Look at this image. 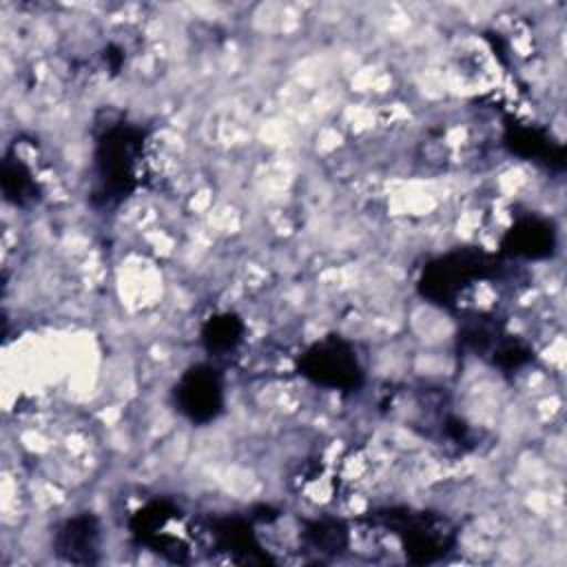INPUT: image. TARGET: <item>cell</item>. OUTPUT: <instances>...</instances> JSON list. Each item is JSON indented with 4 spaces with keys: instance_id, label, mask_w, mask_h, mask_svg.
<instances>
[{
    "instance_id": "3",
    "label": "cell",
    "mask_w": 567,
    "mask_h": 567,
    "mask_svg": "<svg viewBox=\"0 0 567 567\" xmlns=\"http://www.w3.org/2000/svg\"><path fill=\"white\" fill-rule=\"evenodd\" d=\"M177 405L179 410L197 423H206L221 412L224 388L217 370L210 365L190 368L177 383Z\"/></svg>"
},
{
    "instance_id": "5",
    "label": "cell",
    "mask_w": 567,
    "mask_h": 567,
    "mask_svg": "<svg viewBox=\"0 0 567 567\" xmlns=\"http://www.w3.org/2000/svg\"><path fill=\"white\" fill-rule=\"evenodd\" d=\"M554 246V233L549 224L538 219H525L512 228L507 237V250L523 257H545Z\"/></svg>"
},
{
    "instance_id": "4",
    "label": "cell",
    "mask_w": 567,
    "mask_h": 567,
    "mask_svg": "<svg viewBox=\"0 0 567 567\" xmlns=\"http://www.w3.org/2000/svg\"><path fill=\"white\" fill-rule=\"evenodd\" d=\"M100 529L93 516H75L62 525L55 545L58 551L73 563H89L97 551Z\"/></svg>"
},
{
    "instance_id": "7",
    "label": "cell",
    "mask_w": 567,
    "mask_h": 567,
    "mask_svg": "<svg viewBox=\"0 0 567 567\" xmlns=\"http://www.w3.org/2000/svg\"><path fill=\"white\" fill-rule=\"evenodd\" d=\"M509 144L516 153L525 157H543L549 153V140L532 128H518L512 133Z\"/></svg>"
},
{
    "instance_id": "2",
    "label": "cell",
    "mask_w": 567,
    "mask_h": 567,
    "mask_svg": "<svg viewBox=\"0 0 567 567\" xmlns=\"http://www.w3.org/2000/svg\"><path fill=\"white\" fill-rule=\"evenodd\" d=\"M301 370L317 385L334 390H352L361 383V368L354 350L334 337L312 346L301 361Z\"/></svg>"
},
{
    "instance_id": "6",
    "label": "cell",
    "mask_w": 567,
    "mask_h": 567,
    "mask_svg": "<svg viewBox=\"0 0 567 567\" xmlns=\"http://www.w3.org/2000/svg\"><path fill=\"white\" fill-rule=\"evenodd\" d=\"M241 334H244L241 321L237 317H230V315L215 317L204 328V341H206L210 352L235 350V346L241 341Z\"/></svg>"
},
{
    "instance_id": "1",
    "label": "cell",
    "mask_w": 567,
    "mask_h": 567,
    "mask_svg": "<svg viewBox=\"0 0 567 567\" xmlns=\"http://www.w3.org/2000/svg\"><path fill=\"white\" fill-rule=\"evenodd\" d=\"M142 159V133L131 126L111 128L97 148L95 179L97 190L109 199L126 195L137 179V162Z\"/></svg>"
}]
</instances>
